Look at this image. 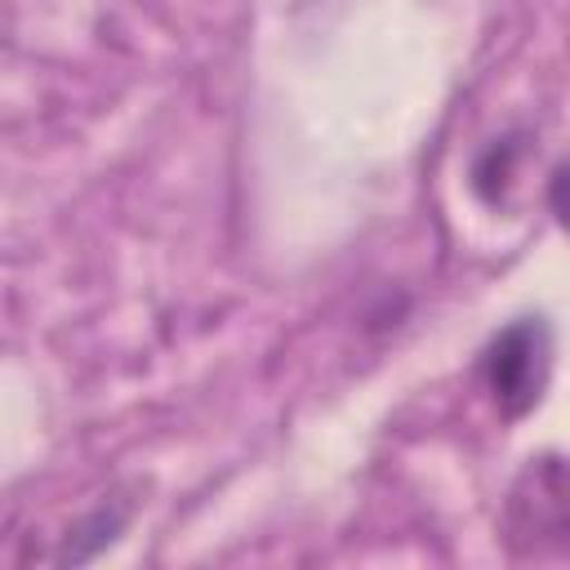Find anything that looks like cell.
Masks as SVG:
<instances>
[{
  "label": "cell",
  "instance_id": "obj_1",
  "mask_svg": "<svg viewBox=\"0 0 570 570\" xmlns=\"http://www.w3.org/2000/svg\"><path fill=\"white\" fill-rule=\"evenodd\" d=\"M481 374H485V387L499 414L508 419L530 414L552 374V330L539 316H521L503 325L481 356Z\"/></svg>",
  "mask_w": 570,
  "mask_h": 570
},
{
  "label": "cell",
  "instance_id": "obj_2",
  "mask_svg": "<svg viewBox=\"0 0 570 570\" xmlns=\"http://www.w3.org/2000/svg\"><path fill=\"white\" fill-rule=\"evenodd\" d=\"M508 534L512 543H530L543 552L548 543L570 548V463L566 459H530L508 494Z\"/></svg>",
  "mask_w": 570,
  "mask_h": 570
},
{
  "label": "cell",
  "instance_id": "obj_3",
  "mask_svg": "<svg viewBox=\"0 0 570 570\" xmlns=\"http://www.w3.org/2000/svg\"><path fill=\"white\" fill-rule=\"evenodd\" d=\"M125 521H129V508H98L85 525H76V530L67 534V548L58 552V561H62V566H67V561H71V566H76V561H89L102 543H111V539L125 530Z\"/></svg>",
  "mask_w": 570,
  "mask_h": 570
},
{
  "label": "cell",
  "instance_id": "obj_4",
  "mask_svg": "<svg viewBox=\"0 0 570 570\" xmlns=\"http://www.w3.org/2000/svg\"><path fill=\"white\" fill-rule=\"evenodd\" d=\"M512 151H517L512 138H503V142H494V147L476 160V174H472V178H476V191H481V196L494 191V178H499V187L508 183V174H512Z\"/></svg>",
  "mask_w": 570,
  "mask_h": 570
}]
</instances>
